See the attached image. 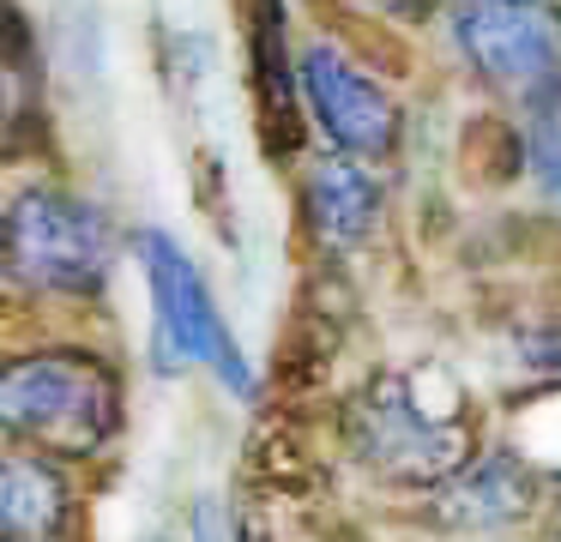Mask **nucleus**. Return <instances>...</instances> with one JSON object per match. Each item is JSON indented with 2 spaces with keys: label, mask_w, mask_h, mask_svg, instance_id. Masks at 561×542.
Here are the masks:
<instances>
[{
  "label": "nucleus",
  "mask_w": 561,
  "mask_h": 542,
  "mask_svg": "<svg viewBox=\"0 0 561 542\" xmlns=\"http://www.w3.org/2000/svg\"><path fill=\"white\" fill-rule=\"evenodd\" d=\"M134 253H139L146 296H151V368L158 373L206 368L224 392L254 397V368H248L236 332L224 325L199 265L182 253V241H175L170 229H139Z\"/></svg>",
  "instance_id": "nucleus-4"
},
{
  "label": "nucleus",
  "mask_w": 561,
  "mask_h": 542,
  "mask_svg": "<svg viewBox=\"0 0 561 542\" xmlns=\"http://www.w3.org/2000/svg\"><path fill=\"white\" fill-rule=\"evenodd\" d=\"M79 494L61 458L13 446L0 464V542H67Z\"/></svg>",
  "instance_id": "nucleus-8"
},
{
  "label": "nucleus",
  "mask_w": 561,
  "mask_h": 542,
  "mask_svg": "<svg viewBox=\"0 0 561 542\" xmlns=\"http://www.w3.org/2000/svg\"><path fill=\"white\" fill-rule=\"evenodd\" d=\"M127 392L110 356L91 344H37L13 349L0 373V428L7 446L49 452L61 464L103 458L122 440Z\"/></svg>",
  "instance_id": "nucleus-1"
},
{
  "label": "nucleus",
  "mask_w": 561,
  "mask_h": 542,
  "mask_svg": "<svg viewBox=\"0 0 561 542\" xmlns=\"http://www.w3.org/2000/svg\"><path fill=\"white\" fill-rule=\"evenodd\" d=\"M375 12H387V19H399V24H416V19H428L435 12V0H368Z\"/></svg>",
  "instance_id": "nucleus-14"
},
{
  "label": "nucleus",
  "mask_w": 561,
  "mask_h": 542,
  "mask_svg": "<svg viewBox=\"0 0 561 542\" xmlns=\"http://www.w3.org/2000/svg\"><path fill=\"white\" fill-rule=\"evenodd\" d=\"M344 446L387 488L435 494L477 458V428L465 397H428L423 373H375L344 404Z\"/></svg>",
  "instance_id": "nucleus-2"
},
{
  "label": "nucleus",
  "mask_w": 561,
  "mask_h": 542,
  "mask_svg": "<svg viewBox=\"0 0 561 542\" xmlns=\"http://www.w3.org/2000/svg\"><path fill=\"white\" fill-rule=\"evenodd\" d=\"M537 506V476L513 452H477L453 482L428 494L435 524L459 530V537H501V530L525 524Z\"/></svg>",
  "instance_id": "nucleus-7"
},
{
  "label": "nucleus",
  "mask_w": 561,
  "mask_h": 542,
  "mask_svg": "<svg viewBox=\"0 0 561 542\" xmlns=\"http://www.w3.org/2000/svg\"><path fill=\"white\" fill-rule=\"evenodd\" d=\"M519 151H525V175H531L537 199L561 217V84L525 103Z\"/></svg>",
  "instance_id": "nucleus-11"
},
{
  "label": "nucleus",
  "mask_w": 561,
  "mask_h": 542,
  "mask_svg": "<svg viewBox=\"0 0 561 542\" xmlns=\"http://www.w3.org/2000/svg\"><path fill=\"white\" fill-rule=\"evenodd\" d=\"M146 542H163V537H146Z\"/></svg>",
  "instance_id": "nucleus-15"
},
{
  "label": "nucleus",
  "mask_w": 561,
  "mask_h": 542,
  "mask_svg": "<svg viewBox=\"0 0 561 542\" xmlns=\"http://www.w3.org/2000/svg\"><path fill=\"white\" fill-rule=\"evenodd\" d=\"M519 368H531L537 380H549V385H561V320H549V325H531V332H519Z\"/></svg>",
  "instance_id": "nucleus-12"
},
{
  "label": "nucleus",
  "mask_w": 561,
  "mask_h": 542,
  "mask_svg": "<svg viewBox=\"0 0 561 542\" xmlns=\"http://www.w3.org/2000/svg\"><path fill=\"white\" fill-rule=\"evenodd\" d=\"M302 103L314 108L320 132L356 163H387L399 151V103L380 79H368L344 48L308 43L302 48Z\"/></svg>",
  "instance_id": "nucleus-6"
},
{
  "label": "nucleus",
  "mask_w": 561,
  "mask_h": 542,
  "mask_svg": "<svg viewBox=\"0 0 561 542\" xmlns=\"http://www.w3.org/2000/svg\"><path fill=\"white\" fill-rule=\"evenodd\" d=\"M248 55H254V96H260V132H266V151L296 157L302 145V60H290V31H284V0H254L248 12Z\"/></svg>",
  "instance_id": "nucleus-9"
},
{
  "label": "nucleus",
  "mask_w": 561,
  "mask_h": 542,
  "mask_svg": "<svg viewBox=\"0 0 561 542\" xmlns=\"http://www.w3.org/2000/svg\"><path fill=\"white\" fill-rule=\"evenodd\" d=\"M7 284L19 296L91 301L115 265V229L91 199L67 187H25L7 205Z\"/></svg>",
  "instance_id": "nucleus-3"
},
{
  "label": "nucleus",
  "mask_w": 561,
  "mask_h": 542,
  "mask_svg": "<svg viewBox=\"0 0 561 542\" xmlns=\"http://www.w3.org/2000/svg\"><path fill=\"white\" fill-rule=\"evenodd\" d=\"M453 43L483 84L543 96L561 84V7L556 0H453Z\"/></svg>",
  "instance_id": "nucleus-5"
},
{
  "label": "nucleus",
  "mask_w": 561,
  "mask_h": 542,
  "mask_svg": "<svg viewBox=\"0 0 561 542\" xmlns=\"http://www.w3.org/2000/svg\"><path fill=\"white\" fill-rule=\"evenodd\" d=\"M187 542H236V518L218 494H199L187 512Z\"/></svg>",
  "instance_id": "nucleus-13"
},
{
  "label": "nucleus",
  "mask_w": 561,
  "mask_h": 542,
  "mask_svg": "<svg viewBox=\"0 0 561 542\" xmlns=\"http://www.w3.org/2000/svg\"><path fill=\"white\" fill-rule=\"evenodd\" d=\"M302 217L320 247L344 253L363 247L368 229L380 223V181L356 157H314L302 169Z\"/></svg>",
  "instance_id": "nucleus-10"
}]
</instances>
